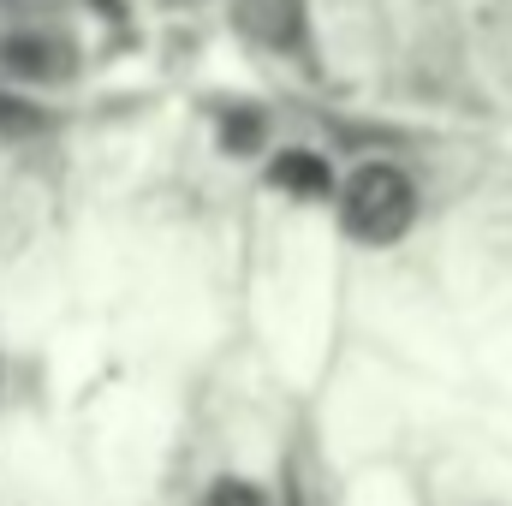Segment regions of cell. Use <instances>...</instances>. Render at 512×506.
<instances>
[{
  "label": "cell",
  "instance_id": "6",
  "mask_svg": "<svg viewBox=\"0 0 512 506\" xmlns=\"http://www.w3.org/2000/svg\"><path fill=\"white\" fill-rule=\"evenodd\" d=\"M221 143H227L233 155H251L256 143H262V114H256V108L227 114V120H221Z\"/></svg>",
  "mask_w": 512,
  "mask_h": 506
},
{
  "label": "cell",
  "instance_id": "3",
  "mask_svg": "<svg viewBox=\"0 0 512 506\" xmlns=\"http://www.w3.org/2000/svg\"><path fill=\"white\" fill-rule=\"evenodd\" d=\"M268 185L286 191V197H304V203L334 197V173H328V161L310 155V149H280L274 167H268Z\"/></svg>",
  "mask_w": 512,
  "mask_h": 506
},
{
  "label": "cell",
  "instance_id": "7",
  "mask_svg": "<svg viewBox=\"0 0 512 506\" xmlns=\"http://www.w3.org/2000/svg\"><path fill=\"white\" fill-rule=\"evenodd\" d=\"M36 126H42V114H36V108H24V102L0 96V131H36Z\"/></svg>",
  "mask_w": 512,
  "mask_h": 506
},
{
  "label": "cell",
  "instance_id": "2",
  "mask_svg": "<svg viewBox=\"0 0 512 506\" xmlns=\"http://www.w3.org/2000/svg\"><path fill=\"white\" fill-rule=\"evenodd\" d=\"M72 66H78L72 42L48 36V30H24V36H6V42H0V72H6V78L60 84V78H72Z\"/></svg>",
  "mask_w": 512,
  "mask_h": 506
},
{
  "label": "cell",
  "instance_id": "5",
  "mask_svg": "<svg viewBox=\"0 0 512 506\" xmlns=\"http://www.w3.org/2000/svg\"><path fill=\"white\" fill-rule=\"evenodd\" d=\"M197 506H274V501H268V489L251 483V477H215L209 495H203Z\"/></svg>",
  "mask_w": 512,
  "mask_h": 506
},
{
  "label": "cell",
  "instance_id": "4",
  "mask_svg": "<svg viewBox=\"0 0 512 506\" xmlns=\"http://www.w3.org/2000/svg\"><path fill=\"white\" fill-rule=\"evenodd\" d=\"M239 18L251 24L262 42H274V48H292L298 42V0H245Z\"/></svg>",
  "mask_w": 512,
  "mask_h": 506
},
{
  "label": "cell",
  "instance_id": "1",
  "mask_svg": "<svg viewBox=\"0 0 512 506\" xmlns=\"http://www.w3.org/2000/svg\"><path fill=\"white\" fill-rule=\"evenodd\" d=\"M340 221H346V233H352L358 245H393V239H405L411 221H417V191H411V179H405L399 167L370 161V167H358V173L346 179V191H340Z\"/></svg>",
  "mask_w": 512,
  "mask_h": 506
}]
</instances>
